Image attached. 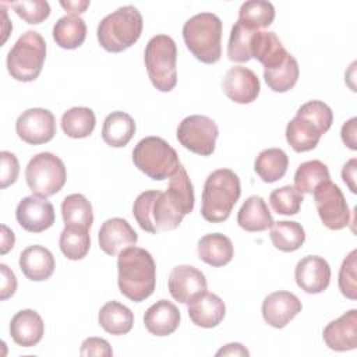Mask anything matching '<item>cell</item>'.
<instances>
[{"mask_svg":"<svg viewBox=\"0 0 357 357\" xmlns=\"http://www.w3.org/2000/svg\"><path fill=\"white\" fill-rule=\"evenodd\" d=\"M119 289L134 303L146 300L156 286V265L149 251L141 247H128L117 258Z\"/></svg>","mask_w":357,"mask_h":357,"instance_id":"6da1fadb","label":"cell"},{"mask_svg":"<svg viewBox=\"0 0 357 357\" xmlns=\"http://www.w3.org/2000/svg\"><path fill=\"white\" fill-rule=\"evenodd\" d=\"M241 194L238 176L230 169L212 172L204 184L201 215L206 222H225Z\"/></svg>","mask_w":357,"mask_h":357,"instance_id":"7a4b0ae2","label":"cell"},{"mask_svg":"<svg viewBox=\"0 0 357 357\" xmlns=\"http://www.w3.org/2000/svg\"><path fill=\"white\" fill-rule=\"evenodd\" d=\"M220 18L213 13H199L184 22L183 39L192 56L205 64H213L222 56Z\"/></svg>","mask_w":357,"mask_h":357,"instance_id":"3957f363","label":"cell"},{"mask_svg":"<svg viewBox=\"0 0 357 357\" xmlns=\"http://www.w3.org/2000/svg\"><path fill=\"white\" fill-rule=\"evenodd\" d=\"M142 26V15L137 7H120L99 22L96 31L98 42L106 52L120 53L139 39Z\"/></svg>","mask_w":357,"mask_h":357,"instance_id":"277c9868","label":"cell"},{"mask_svg":"<svg viewBox=\"0 0 357 357\" xmlns=\"http://www.w3.org/2000/svg\"><path fill=\"white\" fill-rule=\"evenodd\" d=\"M132 215L139 227L151 234L174 230L184 218L167 194L159 190L141 192L134 201Z\"/></svg>","mask_w":357,"mask_h":357,"instance_id":"5b68a950","label":"cell"},{"mask_svg":"<svg viewBox=\"0 0 357 357\" xmlns=\"http://www.w3.org/2000/svg\"><path fill=\"white\" fill-rule=\"evenodd\" d=\"M145 67L152 85L160 92H170L177 84V46L165 33L149 39L144 53Z\"/></svg>","mask_w":357,"mask_h":357,"instance_id":"8992f818","label":"cell"},{"mask_svg":"<svg viewBox=\"0 0 357 357\" xmlns=\"http://www.w3.org/2000/svg\"><path fill=\"white\" fill-rule=\"evenodd\" d=\"M46 59V42L36 31L22 33L7 54V70L11 78L29 82L39 77Z\"/></svg>","mask_w":357,"mask_h":357,"instance_id":"52a82bcc","label":"cell"},{"mask_svg":"<svg viewBox=\"0 0 357 357\" xmlns=\"http://www.w3.org/2000/svg\"><path fill=\"white\" fill-rule=\"evenodd\" d=\"M132 163L152 180L169 178L181 165L176 149L160 137L142 138L132 151Z\"/></svg>","mask_w":357,"mask_h":357,"instance_id":"ba28073f","label":"cell"},{"mask_svg":"<svg viewBox=\"0 0 357 357\" xmlns=\"http://www.w3.org/2000/svg\"><path fill=\"white\" fill-rule=\"evenodd\" d=\"M25 178L35 195L47 198L63 188L67 180V170L59 156L50 152H40L29 160L25 169Z\"/></svg>","mask_w":357,"mask_h":357,"instance_id":"9c48e42d","label":"cell"},{"mask_svg":"<svg viewBox=\"0 0 357 357\" xmlns=\"http://www.w3.org/2000/svg\"><path fill=\"white\" fill-rule=\"evenodd\" d=\"M218 135V124L212 119L201 114H192L183 119L177 127L178 142L185 149L201 156L213 153Z\"/></svg>","mask_w":357,"mask_h":357,"instance_id":"30bf717a","label":"cell"},{"mask_svg":"<svg viewBox=\"0 0 357 357\" xmlns=\"http://www.w3.org/2000/svg\"><path fill=\"white\" fill-rule=\"evenodd\" d=\"M314 201L318 215L331 230H340L350 223V211L342 190L331 180L321 183L314 190Z\"/></svg>","mask_w":357,"mask_h":357,"instance_id":"8fae6325","label":"cell"},{"mask_svg":"<svg viewBox=\"0 0 357 357\" xmlns=\"http://www.w3.org/2000/svg\"><path fill=\"white\" fill-rule=\"evenodd\" d=\"M15 131L17 135L29 145L46 144L56 134V119L47 109L32 107L18 116Z\"/></svg>","mask_w":357,"mask_h":357,"instance_id":"7c38bea8","label":"cell"},{"mask_svg":"<svg viewBox=\"0 0 357 357\" xmlns=\"http://www.w3.org/2000/svg\"><path fill=\"white\" fill-rule=\"evenodd\" d=\"M170 296L181 303L190 304L206 291L205 275L191 265H177L169 275Z\"/></svg>","mask_w":357,"mask_h":357,"instance_id":"4fadbf2b","label":"cell"},{"mask_svg":"<svg viewBox=\"0 0 357 357\" xmlns=\"http://www.w3.org/2000/svg\"><path fill=\"white\" fill-rule=\"evenodd\" d=\"M15 218L24 230L40 233L52 227L56 215L52 202L33 194L20 201L15 209Z\"/></svg>","mask_w":357,"mask_h":357,"instance_id":"5bb4252c","label":"cell"},{"mask_svg":"<svg viewBox=\"0 0 357 357\" xmlns=\"http://www.w3.org/2000/svg\"><path fill=\"white\" fill-rule=\"evenodd\" d=\"M225 95L234 103L247 105L254 102L259 95V79L257 74L243 66H234L227 70L222 81Z\"/></svg>","mask_w":357,"mask_h":357,"instance_id":"9a60e30c","label":"cell"},{"mask_svg":"<svg viewBox=\"0 0 357 357\" xmlns=\"http://www.w3.org/2000/svg\"><path fill=\"white\" fill-rule=\"evenodd\" d=\"M294 278L301 290L308 294H318L329 286L331 266L322 257L307 255L297 262Z\"/></svg>","mask_w":357,"mask_h":357,"instance_id":"2e32d148","label":"cell"},{"mask_svg":"<svg viewBox=\"0 0 357 357\" xmlns=\"http://www.w3.org/2000/svg\"><path fill=\"white\" fill-rule=\"evenodd\" d=\"M301 301L290 291L279 290L268 294L262 301V317L268 325L276 329L284 328L298 312Z\"/></svg>","mask_w":357,"mask_h":357,"instance_id":"e0dca14e","label":"cell"},{"mask_svg":"<svg viewBox=\"0 0 357 357\" xmlns=\"http://www.w3.org/2000/svg\"><path fill=\"white\" fill-rule=\"evenodd\" d=\"M99 247L107 255H119L120 251L134 247L138 241V234L131 225L123 218H112L103 222L98 233Z\"/></svg>","mask_w":357,"mask_h":357,"instance_id":"ac0fdd59","label":"cell"},{"mask_svg":"<svg viewBox=\"0 0 357 357\" xmlns=\"http://www.w3.org/2000/svg\"><path fill=\"white\" fill-rule=\"evenodd\" d=\"M325 344L335 351H347L357 347V310L344 312L329 322L322 333Z\"/></svg>","mask_w":357,"mask_h":357,"instance_id":"d6986e66","label":"cell"},{"mask_svg":"<svg viewBox=\"0 0 357 357\" xmlns=\"http://www.w3.org/2000/svg\"><path fill=\"white\" fill-rule=\"evenodd\" d=\"M20 269L26 279L32 282H42L49 279L56 268L54 257L43 245H29L20 255Z\"/></svg>","mask_w":357,"mask_h":357,"instance_id":"ffe728a7","label":"cell"},{"mask_svg":"<svg viewBox=\"0 0 357 357\" xmlns=\"http://www.w3.org/2000/svg\"><path fill=\"white\" fill-rule=\"evenodd\" d=\"M43 333L45 324L40 315L33 310H21L11 318L10 335L18 346H36L42 340Z\"/></svg>","mask_w":357,"mask_h":357,"instance_id":"44dd1931","label":"cell"},{"mask_svg":"<svg viewBox=\"0 0 357 357\" xmlns=\"http://www.w3.org/2000/svg\"><path fill=\"white\" fill-rule=\"evenodd\" d=\"M144 324L155 336L172 335L178 328L180 311L172 301L159 300L145 311Z\"/></svg>","mask_w":357,"mask_h":357,"instance_id":"7402d4cb","label":"cell"},{"mask_svg":"<svg viewBox=\"0 0 357 357\" xmlns=\"http://www.w3.org/2000/svg\"><path fill=\"white\" fill-rule=\"evenodd\" d=\"M251 59H257L264 68L282 63L289 52L272 31H255L250 40Z\"/></svg>","mask_w":357,"mask_h":357,"instance_id":"603a6c76","label":"cell"},{"mask_svg":"<svg viewBox=\"0 0 357 357\" xmlns=\"http://www.w3.org/2000/svg\"><path fill=\"white\" fill-rule=\"evenodd\" d=\"M226 315V305L223 300L215 293L205 291L201 297L190 303L188 317L197 326L215 328Z\"/></svg>","mask_w":357,"mask_h":357,"instance_id":"cb8c5ba5","label":"cell"},{"mask_svg":"<svg viewBox=\"0 0 357 357\" xmlns=\"http://www.w3.org/2000/svg\"><path fill=\"white\" fill-rule=\"evenodd\" d=\"M197 252L201 261L205 264L219 268L227 265L234 255L231 240L222 233L205 234L199 238Z\"/></svg>","mask_w":357,"mask_h":357,"instance_id":"d4e9b609","label":"cell"},{"mask_svg":"<svg viewBox=\"0 0 357 357\" xmlns=\"http://www.w3.org/2000/svg\"><path fill=\"white\" fill-rule=\"evenodd\" d=\"M324 132L321 128L300 114H296L286 126V141L296 152H307L314 149Z\"/></svg>","mask_w":357,"mask_h":357,"instance_id":"484cf974","label":"cell"},{"mask_svg":"<svg viewBox=\"0 0 357 357\" xmlns=\"http://www.w3.org/2000/svg\"><path fill=\"white\" fill-rule=\"evenodd\" d=\"M237 223L245 231H264L273 225V218L259 195L248 197L237 213Z\"/></svg>","mask_w":357,"mask_h":357,"instance_id":"4316f807","label":"cell"},{"mask_svg":"<svg viewBox=\"0 0 357 357\" xmlns=\"http://www.w3.org/2000/svg\"><path fill=\"white\" fill-rule=\"evenodd\" d=\"M135 134V121L126 112H112L102 127V139L113 148L126 146Z\"/></svg>","mask_w":357,"mask_h":357,"instance_id":"83f0119b","label":"cell"},{"mask_svg":"<svg viewBox=\"0 0 357 357\" xmlns=\"http://www.w3.org/2000/svg\"><path fill=\"white\" fill-rule=\"evenodd\" d=\"M99 325L110 335H126L134 325V314L119 301H107L99 311Z\"/></svg>","mask_w":357,"mask_h":357,"instance_id":"f1b7e54d","label":"cell"},{"mask_svg":"<svg viewBox=\"0 0 357 357\" xmlns=\"http://www.w3.org/2000/svg\"><path fill=\"white\" fill-rule=\"evenodd\" d=\"M61 216L66 227L89 230L93 223L92 205L82 194H70L63 199Z\"/></svg>","mask_w":357,"mask_h":357,"instance_id":"f546056e","label":"cell"},{"mask_svg":"<svg viewBox=\"0 0 357 357\" xmlns=\"http://www.w3.org/2000/svg\"><path fill=\"white\" fill-rule=\"evenodd\" d=\"M165 192L184 216L192 212L195 202L194 188L183 165H180L169 177V185Z\"/></svg>","mask_w":357,"mask_h":357,"instance_id":"4dcf8cb0","label":"cell"},{"mask_svg":"<svg viewBox=\"0 0 357 357\" xmlns=\"http://www.w3.org/2000/svg\"><path fill=\"white\" fill-rule=\"evenodd\" d=\"M287 166L289 158L284 151L279 148H268L258 153L254 163V170L262 181L275 183L286 174Z\"/></svg>","mask_w":357,"mask_h":357,"instance_id":"1f68e13d","label":"cell"},{"mask_svg":"<svg viewBox=\"0 0 357 357\" xmlns=\"http://www.w3.org/2000/svg\"><path fill=\"white\" fill-rule=\"evenodd\" d=\"M86 38V24L81 17L64 15L53 26V39L63 49H77Z\"/></svg>","mask_w":357,"mask_h":357,"instance_id":"d6a6232c","label":"cell"},{"mask_svg":"<svg viewBox=\"0 0 357 357\" xmlns=\"http://www.w3.org/2000/svg\"><path fill=\"white\" fill-rule=\"evenodd\" d=\"M298 75V63L290 53L282 63L269 68H264V79L273 92L290 91L296 85Z\"/></svg>","mask_w":357,"mask_h":357,"instance_id":"836d02e7","label":"cell"},{"mask_svg":"<svg viewBox=\"0 0 357 357\" xmlns=\"http://www.w3.org/2000/svg\"><path fill=\"white\" fill-rule=\"evenodd\" d=\"M275 20V7L265 0H248L238 10V20L243 26L252 31H262Z\"/></svg>","mask_w":357,"mask_h":357,"instance_id":"e575fe53","label":"cell"},{"mask_svg":"<svg viewBox=\"0 0 357 357\" xmlns=\"http://www.w3.org/2000/svg\"><path fill=\"white\" fill-rule=\"evenodd\" d=\"M271 241L275 248L283 252H291L298 250L305 241V231L303 226L291 220L273 222L269 231Z\"/></svg>","mask_w":357,"mask_h":357,"instance_id":"d590c367","label":"cell"},{"mask_svg":"<svg viewBox=\"0 0 357 357\" xmlns=\"http://www.w3.org/2000/svg\"><path fill=\"white\" fill-rule=\"evenodd\" d=\"M96 117L89 107H71L61 116V128L70 138H86L92 134Z\"/></svg>","mask_w":357,"mask_h":357,"instance_id":"8d00e7d4","label":"cell"},{"mask_svg":"<svg viewBox=\"0 0 357 357\" xmlns=\"http://www.w3.org/2000/svg\"><path fill=\"white\" fill-rule=\"evenodd\" d=\"M331 180L328 166L321 160H308L301 163L294 174V187L301 194H312L324 181Z\"/></svg>","mask_w":357,"mask_h":357,"instance_id":"74e56055","label":"cell"},{"mask_svg":"<svg viewBox=\"0 0 357 357\" xmlns=\"http://www.w3.org/2000/svg\"><path fill=\"white\" fill-rule=\"evenodd\" d=\"M59 247L66 258L78 261L86 257L91 247L88 230L78 227H64L59 238Z\"/></svg>","mask_w":357,"mask_h":357,"instance_id":"f35d334b","label":"cell"},{"mask_svg":"<svg viewBox=\"0 0 357 357\" xmlns=\"http://www.w3.org/2000/svg\"><path fill=\"white\" fill-rule=\"evenodd\" d=\"M255 31L243 26L240 22H236L230 31L229 45H227V57L236 63H247L251 60L250 54V40Z\"/></svg>","mask_w":357,"mask_h":357,"instance_id":"ab89813d","label":"cell"},{"mask_svg":"<svg viewBox=\"0 0 357 357\" xmlns=\"http://www.w3.org/2000/svg\"><path fill=\"white\" fill-rule=\"evenodd\" d=\"M303 201V194L298 192L294 185H284L276 188L269 195V204L272 209L279 215L298 213Z\"/></svg>","mask_w":357,"mask_h":357,"instance_id":"60d3db41","label":"cell"},{"mask_svg":"<svg viewBox=\"0 0 357 357\" xmlns=\"http://www.w3.org/2000/svg\"><path fill=\"white\" fill-rule=\"evenodd\" d=\"M25 22L36 25L50 15V6L45 0H22L8 4Z\"/></svg>","mask_w":357,"mask_h":357,"instance_id":"b9f144b4","label":"cell"},{"mask_svg":"<svg viewBox=\"0 0 357 357\" xmlns=\"http://www.w3.org/2000/svg\"><path fill=\"white\" fill-rule=\"evenodd\" d=\"M357 250H353L344 259L339 271V290L350 300L357 298Z\"/></svg>","mask_w":357,"mask_h":357,"instance_id":"7bdbcfd3","label":"cell"},{"mask_svg":"<svg viewBox=\"0 0 357 357\" xmlns=\"http://www.w3.org/2000/svg\"><path fill=\"white\" fill-rule=\"evenodd\" d=\"M296 114L307 117L308 120L315 123L324 134L331 128L332 121H333L332 109L321 100H310V102L301 105Z\"/></svg>","mask_w":357,"mask_h":357,"instance_id":"ee69618b","label":"cell"},{"mask_svg":"<svg viewBox=\"0 0 357 357\" xmlns=\"http://www.w3.org/2000/svg\"><path fill=\"white\" fill-rule=\"evenodd\" d=\"M0 159H1L0 187L7 188L8 185L15 183L18 173H20V163H18L17 156L8 151H1Z\"/></svg>","mask_w":357,"mask_h":357,"instance_id":"f6af8a7d","label":"cell"},{"mask_svg":"<svg viewBox=\"0 0 357 357\" xmlns=\"http://www.w3.org/2000/svg\"><path fill=\"white\" fill-rule=\"evenodd\" d=\"M81 356H103L110 357L113 354V350L107 340L102 337H88L82 342L79 349Z\"/></svg>","mask_w":357,"mask_h":357,"instance_id":"bcb514c9","label":"cell"},{"mask_svg":"<svg viewBox=\"0 0 357 357\" xmlns=\"http://www.w3.org/2000/svg\"><path fill=\"white\" fill-rule=\"evenodd\" d=\"M0 271H1V287H0V298L7 300L10 298L15 290H17V278L14 272L6 265L0 264Z\"/></svg>","mask_w":357,"mask_h":357,"instance_id":"7dc6e473","label":"cell"},{"mask_svg":"<svg viewBox=\"0 0 357 357\" xmlns=\"http://www.w3.org/2000/svg\"><path fill=\"white\" fill-rule=\"evenodd\" d=\"M357 119L351 117L350 120H347L343 126H342V141L344 142V145H347L350 149L356 151L357 149V142H356V132H357Z\"/></svg>","mask_w":357,"mask_h":357,"instance_id":"c3c4849f","label":"cell"},{"mask_svg":"<svg viewBox=\"0 0 357 357\" xmlns=\"http://www.w3.org/2000/svg\"><path fill=\"white\" fill-rule=\"evenodd\" d=\"M356 170H357V159L353 158L350 159L347 163H344L343 169H342V178L343 181L347 184V187L350 188V191L353 194L357 192V187H356Z\"/></svg>","mask_w":357,"mask_h":357,"instance_id":"681fc988","label":"cell"},{"mask_svg":"<svg viewBox=\"0 0 357 357\" xmlns=\"http://www.w3.org/2000/svg\"><path fill=\"white\" fill-rule=\"evenodd\" d=\"M89 0H78V1H60V6L68 13V15H79L89 7Z\"/></svg>","mask_w":357,"mask_h":357,"instance_id":"f907efd6","label":"cell"},{"mask_svg":"<svg viewBox=\"0 0 357 357\" xmlns=\"http://www.w3.org/2000/svg\"><path fill=\"white\" fill-rule=\"evenodd\" d=\"M216 356H250V351L241 343H229L219 349Z\"/></svg>","mask_w":357,"mask_h":357,"instance_id":"816d5d0a","label":"cell"},{"mask_svg":"<svg viewBox=\"0 0 357 357\" xmlns=\"http://www.w3.org/2000/svg\"><path fill=\"white\" fill-rule=\"evenodd\" d=\"M14 241H15V237H14V233L6 226V225H1V254H7L13 247H14Z\"/></svg>","mask_w":357,"mask_h":357,"instance_id":"f5cc1de1","label":"cell"}]
</instances>
